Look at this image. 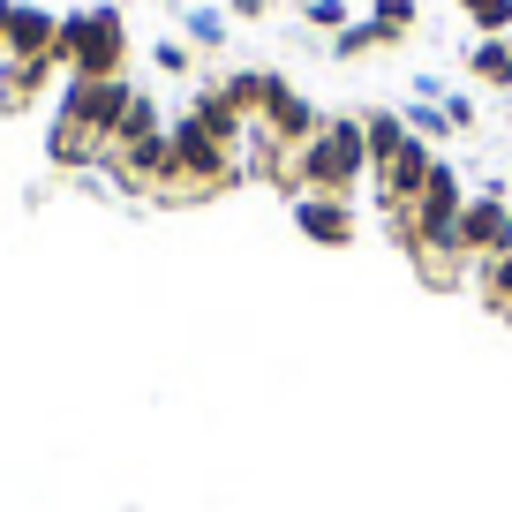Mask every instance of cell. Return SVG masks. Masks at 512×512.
<instances>
[{
  "label": "cell",
  "instance_id": "cell-18",
  "mask_svg": "<svg viewBox=\"0 0 512 512\" xmlns=\"http://www.w3.org/2000/svg\"><path fill=\"white\" fill-rule=\"evenodd\" d=\"M452 8H460L482 38H505V31H512V0H452Z\"/></svg>",
  "mask_w": 512,
  "mask_h": 512
},
{
  "label": "cell",
  "instance_id": "cell-11",
  "mask_svg": "<svg viewBox=\"0 0 512 512\" xmlns=\"http://www.w3.org/2000/svg\"><path fill=\"white\" fill-rule=\"evenodd\" d=\"M189 113H196V128H204V136H219V144H234V151L249 144V121H241V113L226 106V91H219V83H204Z\"/></svg>",
  "mask_w": 512,
  "mask_h": 512
},
{
  "label": "cell",
  "instance_id": "cell-21",
  "mask_svg": "<svg viewBox=\"0 0 512 512\" xmlns=\"http://www.w3.org/2000/svg\"><path fill=\"white\" fill-rule=\"evenodd\" d=\"M407 128H415V136H422V144H437V136H445V106H430V98H415V106H407Z\"/></svg>",
  "mask_w": 512,
  "mask_h": 512
},
{
  "label": "cell",
  "instance_id": "cell-4",
  "mask_svg": "<svg viewBox=\"0 0 512 512\" xmlns=\"http://www.w3.org/2000/svg\"><path fill=\"white\" fill-rule=\"evenodd\" d=\"M166 144H174V196H166V204H196V196H219V189L241 181V151L219 144V136H204L196 113H174V121H166Z\"/></svg>",
  "mask_w": 512,
  "mask_h": 512
},
{
  "label": "cell",
  "instance_id": "cell-24",
  "mask_svg": "<svg viewBox=\"0 0 512 512\" xmlns=\"http://www.w3.org/2000/svg\"><path fill=\"white\" fill-rule=\"evenodd\" d=\"M445 121H452V128H460V136H467V128H475L482 113H475V98H467V91H452V98H445Z\"/></svg>",
  "mask_w": 512,
  "mask_h": 512
},
{
  "label": "cell",
  "instance_id": "cell-5",
  "mask_svg": "<svg viewBox=\"0 0 512 512\" xmlns=\"http://www.w3.org/2000/svg\"><path fill=\"white\" fill-rule=\"evenodd\" d=\"M128 98H136V83L128 76H68V91H61V121H76L83 136H98V144L113 151V128H121V113H128Z\"/></svg>",
  "mask_w": 512,
  "mask_h": 512
},
{
  "label": "cell",
  "instance_id": "cell-14",
  "mask_svg": "<svg viewBox=\"0 0 512 512\" xmlns=\"http://www.w3.org/2000/svg\"><path fill=\"white\" fill-rule=\"evenodd\" d=\"M159 128H166L159 98H151V91H136V98H128V113H121V128H113V144H144V136H159Z\"/></svg>",
  "mask_w": 512,
  "mask_h": 512
},
{
  "label": "cell",
  "instance_id": "cell-16",
  "mask_svg": "<svg viewBox=\"0 0 512 512\" xmlns=\"http://www.w3.org/2000/svg\"><path fill=\"white\" fill-rule=\"evenodd\" d=\"M362 136H369V166L392 159L407 144V113H362Z\"/></svg>",
  "mask_w": 512,
  "mask_h": 512
},
{
  "label": "cell",
  "instance_id": "cell-19",
  "mask_svg": "<svg viewBox=\"0 0 512 512\" xmlns=\"http://www.w3.org/2000/svg\"><path fill=\"white\" fill-rule=\"evenodd\" d=\"M377 46H392V38H384L369 16H362V23H347V31L332 38V53H339V61H362V53H377Z\"/></svg>",
  "mask_w": 512,
  "mask_h": 512
},
{
  "label": "cell",
  "instance_id": "cell-8",
  "mask_svg": "<svg viewBox=\"0 0 512 512\" xmlns=\"http://www.w3.org/2000/svg\"><path fill=\"white\" fill-rule=\"evenodd\" d=\"M287 219L302 226V241H317V249H347L354 241V196H294Z\"/></svg>",
  "mask_w": 512,
  "mask_h": 512
},
{
  "label": "cell",
  "instance_id": "cell-17",
  "mask_svg": "<svg viewBox=\"0 0 512 512\" xmlns=\"http://www.w3.org/2000/svg\"><path fill=\"white\" fill-rule=\"evenodd\" d=\"M369 23H377V31L392 38V46H400V38L422 23V0H369Z\"/></svg>",
  "mask_w": 512,
  "mask_h": 512
},
{
  "label": "cell",
  "instance_id": "cell-15",
  "mask_svg": "<svg viewBox=\"0 0 512 512\" xmlns=\"http://www.w3.org/2000/svg\"><path fill=\"white\" fill-rule=\"evenodd\" d=\"M475 272H482V279H475V287H482V302H490L497 317L512 324V249H505V256H490V264H475Z\"/></svg>",
  "mask_w": 512,
  "mask_h": 512
},
{
  "label": "cell",
  "instance_id": "cell-9",
  "mask_svg": "<svg viewBox=\"0 0 512 512\" xmlns=\"http://www.w3.org/2000/svg\"><path fill=\"white\" fill-rule=\"evenodd\" d=\"M53 38H61V16H53V8H38V0H16L0 61H53Z\"/></svg>",
  "mask_w": 512,
  "mask_h": 512
},
{
  "label": "cell",
  "instance_id": "cell-23",
  "mask_svg": "<svg viewBox=\"0 0 512 512\" xmlns=\"http://www.w3.org/2000/svg\"><path fill=\"white\" fill-rule=\"evenodd\" d=\"M302 16L317 23V31H332V38H339V31H347V0H302Z\"/></svg>",
  "mask_w": 512,
  "mask_h": 512
},
{
  "label": "cell",
  "instance_id": "cell-1",
  "mask_svg": "<svg viewBox=\"0 0 512 512\" xmlns=\"http://www.w3.org/2000/svg\"><path fill=\"white\" fill-rule=\"evenodd\" d=\"M362 174H369L362 113H324V128L287 159L279 189H287V204H294V196H354V181H362Z\"/></svg>",
  "mask_w": 512,
  "mask_h": 512
},
{
  "label": "cell",
  "instance_id": "cell-6",
  "mask_svg": "<svg viewBox=\"0 0 512 512\" xmlns=\"http://www.w3.org/2000/svg\"><path fill=\"white\" fill-rule=\"evenodd\" d=\"M460 249H467V264H490V256H505L512 249V196L497 189H482V196H467V211H460Z\"/></svg>",
  "mask_w": 512,
  "mask_h": 512
},
{
  "label": "cell",
  "instance_id": "cell-20",
  "mask_svg": "<svg viewBox=\"0 0 512 512\" xmlns=\"http://www.w3.org/2000/svg\"><path fill=\"white\" fill-rule=\"evenodd\" d=\"M189 46H226V16H219V8H189Z\"/></svg>",
  "mask_w": 512,
  "mask_h": 512
},
{
  "label": "cell",
  "instance_id": "cell-13",
  "mask_svg": "<svg viewBox=\"0 0 512 512\" xmlns=\"http://www.w3.org/2000/svg\"><path fill=\"white\" fill-rule=\"evenodd\" d=\"M219 91H226V106H234L241 121H256V113H264V91H272V68H234V76H219Z\"/></svg>",
  "mask_w": 512,
  "mask_h": 512
},
{
  "label": "cell",
  "instance_id": "cell-12",
  "mask_svg": "<svg viewBox=\"0 0 512 512\" xmlns=\"http://www.w3.org/2000/svg\"><path fill=\"white\" fill-rule=\"evenodd\" d=\"M467 76L490 83V91H512V38H475L467 46Z\"/></svg>",
  "mask_w": 512,
  "mask_h": 512
},
{
  "label": "cell",
  "instance_id": "cell-22",
  "mask_svg": "<svg viewBox=\"0 0 512 512\" xmlns=\"http://www.w3.org/2000/svg\"><path fill=\"white\" fill-rule=\"evenodd\" d=\"M151 61H159V76H189V68H196V53L181 46V38H159V46H151Z\"/></svg>",
  "mask_w": 512,
  "mask_h": 512
},
{
  "label": "cell",
  "instance_id": "cell-10",
  "mask_svg": "<svg viewBox=\"0 0 512 512\" xmlns=\"http://www.w3.org/2000/svg\"><path fill=\"white\" fill-rule=\"evenodd\" d=\"M53 76H61V61H0V113H31Z\"/></svg>",
  "mask_w": 512,
  "mask_h": 512
},
{
  "label": "cell",
  "instance_id": "cell-25",
  "mask_svg": "<svg viewBox=\"0 0 512 512\" xmlns=\"http://www.w3.org/2000/svg\"><path fill=\"white\" fill-rule=\"evenodd\" d=\"M226 16H241V23H256V16H272V0H226Z\"/></svg>",
  "mask_w": 512,
  "mask_h": 512
},
{
  "label": "cell",
  "instance_id": "cell-26",
  "mask_svg": "<svg viewBox=\"0 0 512 512\" xmlns=\"http://www.w3.org/2000/svg\"><path fill=\"white\" fill-rule=\"evenodd\" d=\"M8 16H16V0H0V46H8Z\"/></svg>",
  "mask_w": 512,
  "mask_h": 512
},
{
  "label": "cell",
  "instance_id": "cell-7",
  "mask_svg": "<svg viewBox=\"0 0 512 512\" xmlns=\"http://www.w3.org/2000/svg\"><path fill=\"white\" fill-rule=\"evenodd\" d=\"M249 128H264V136H272V144H287V151H302L309 144V136H317V128H324V113L317 106H309V98L302 91H294V83L287 76H272V91H264V113H256V121Z\"/></svg>",
  "mask_w": 512,
  "mask_h": 512
},
{
  "label": "cell",
  "instance_id": "cell-3",
  "mask_svg": "<svg viewBox=\"0 0 512 512\" xmlns=\"http://www.w3.org/2000/svg\"><path fill=\"white\" fill-rule=\"evenodd\" d=\"M53 61L68 76H121L128 68V16L113 0H91V8H68L61 38H53Z\"/></svg>",
  "mask_w": 512,
  "mask_h": 512
},
{
  "label": "cell",
  "instance_id": "cell-2",
  "mask_svg": "<svg viewBox=\"0 0 512 512\" xmlns=\"http://www.w3.org/2000/svg\"><path fill=\"white\" fill-rule=\"evenodd\" d=\"M460 211H467L460 166H452V159H437V166H430V181H422V196H415V241H407V256H415V264L437 279V287H452V279L467 272V249H460Z\"/></svg>",
  "mask_w": 512,
  "mask_h": 512
}]
</instances>
